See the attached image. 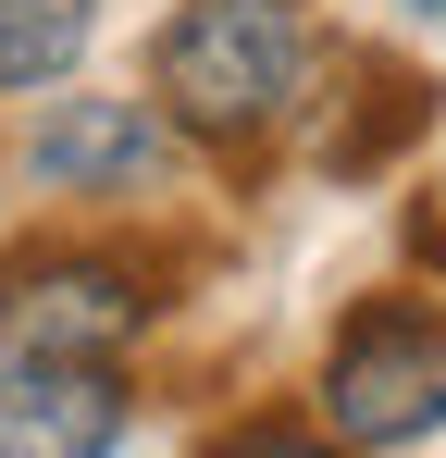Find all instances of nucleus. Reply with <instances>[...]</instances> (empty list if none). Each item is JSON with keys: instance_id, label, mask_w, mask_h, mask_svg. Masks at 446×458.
Listing matches in <instances>:
<instances>
[{"instance_id": "4", "label": "nucleus", "mask_w": 446, "mask_h": 458, "mask_svg": "<svg viewBox=\"0 0 446 458\" xmlns=\"http://www.w3.org/2000/svg\"><path fill=\"white\" fill-rule=\"evenodd\" d=\"M161 161H174V124H161L149 99H112V87L50 99L38 137H25V174H38L50 199H137Z\"/></svg>"}, {"instance_id": "1", "label": "nucleus", "mask_w": 446, "mask_h": 458, "mask_svg": "<svg viewBox=\"0 0 446 458\" xmlns=\"http://www.w3.org/2000/svg\"><path fill=\"white\" fill-rule=\"evenodd\" d=\"M310 0H174L161 50H149V112L186 137V149H261L286 137L297 99H310Z\"/></svg>"}, {"instance_id": "9", "label": "nucleus", "mask_w": 446, "mask_h": 458, "mask_svg": "<svg viewBox=\"0 0 446 458\" xmlns=\"http://www.w3.org/2000/svg\"><path fill=\"white\" fill-rule=\"evenodd\" d=\"M409 13H446V0H409Z\"/></svg>"}, {"instance_id": "7", "label": "nucleus", "mask_w": 446, "mask_h": 458, "mask_svg": "<svg viewBox=\"0 0 446 458\" xmlns=\"http://www.w3.org/2000/svg\"><path fill=\"white\" fill-rule=\"evenodd\" d=\"M99 38V0H0V87H63Z\"/></svg>"}, {"instance_id": "8", "label": "nucleus", "mask_w": 446, "mask_h": 458, "mask_svg": "<svg viewBox=\"0 0 446 458\" xmlns=\"http://www.w3.org/2000/svg\"><path fill=\"white\" fill-rule=\"evenodd\" d=\"M199 458H347V446L310 434V421H236V434H211Z\"/></svg>"}, {"instance_id": "5", "label": "nucleus", "mask_w": 446, "mask_h": 458, "mask_svg": "<svg viewBox=\"0 0 446 458\" xmlns=\"http://www.w3.org/2000/svg\"><path fill=\"white\" fill-rule=\"evenodd\" d=\"M124 446V360H13L0 458H112Z\"/></svg>"}, {"instance_id": "6", "label": "nucleus", "mask_w": 446, "mask_h": 458, "mask_svg": "<svg viewBox=\"0 0 446 458\" xmlns=\"http://www.w3.org/2000/svg\"><path fill=\"white\" fill-rule=\"evenodd\" d=\"M347 75H360V112L322 137V161H335V174H384V161L434 124V75H422V63H384V50H360Z\"/></svg>"}, {"instance_id": "2", "label": "nucleus", "mask_w": 446, "mask_h": 458, "mask_svg": "<svg viewBox=\"0 0 446 458\" xmlns=\"http://www.w3.org/2000/svg\"><path fill=\"white\" fill-rule=\"evenodd\" d=\"M310 434H335L347 458H397V446H422V434H446V310L409 298V285H372L322 335Z\"/></svg>"}, {"instance_id": "3", "label": "nucleus", "mask_w": 446, "mask_h": 458, "mask_svg": "<svg viewBox=\"0 0 446 458\" xmlns=\"http://www.w3.org/2000/svg\"><path fill=\"white\" fill-rule=\"evenodd\" d=\"M161 322V260L124 235H50L0 260V360H124Z\"/></svg>"}]
</instances>
